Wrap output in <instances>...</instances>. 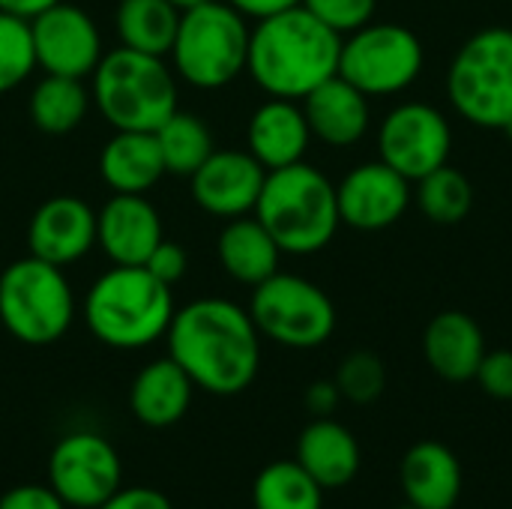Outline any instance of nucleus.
<instances>
[{
	"mask_svg": "<svg viewBox=\"0 0 512 509\" xmlns=\"http://www.w3.org/2000/svg\"><path fill=\"white\" fill-rule=\"evenodd\" d=\"M153 135L162 150L165 174L171 177H192L204 165V159L216 150L210 126L198 114L180 108Z\"/></svg>",
	"mask_w": 512,
	"mask_h": 509,
	"instance_id": "cd10ccee",
	"label": "nucleus"
},
{
	"mask_svg": "<svg viewBox=\"0 0 512 509\" xmlns=\"http://www.w3.org/2000/svg\"><path fill=\"white\" fill-rule=\"evenodd\" d=\"M180 24V9L168 0H120L114 30L123 48L168 57Z\"/></svg>",
	"mask_w": 512,
	"mask_h": 509,
	"instance_id": "a878e982",
	"label": "nucleus"
},
{
	"mask_svg": "<svg viewBox=\"0 0 512 509\" xmlns=\"http://www.w3.org/2000/svg\"><path fill=\"white\" fill-rule=\"evenodd\" d=\"M447 96L471 126L507 132L512 123V27H480L459 45L447 69Z\"/></svg>",
	"mask_w": 512,
	"mask_h": 509,
	"instance_id": "0eeeda50",
	"label": "nucleus"
},
{
	"mask_svg": "<svg viewBox=\"0 0 512 509\" xmlns=\"http://www.w3.org/2000/svg\"><path fill=\"white\" fill-rule=\"evenodd\" d=\"M48 486L66 507L96 509L123 486L120 453L96 432H72L48 456Z\"/></svg>",
	"mask_w": 512,
	"mask_h": 509,
	"instance_id": "f8f14e48",
	"label": "nucleus"
},
{
	"mask_svg": "<svg viewBox=\"0 0 512 509\" xmlns=\"http://www.w3.org/2000/svg\"><path fill=\"white\" fill-rule=\"evenodd\" d=\"M306 408L312 417H333V411L342 402V393L336 387V381H315L306 387Z\"/></svg>",
	"mask_w": 512,
	"mask_h": 509,
	"instance_id": "4c0bfd02",
	"label": "nucleus"
},
{
	"mask_svg": "<svg viewBox=\"0 0 512 509\" xmlns=\"http://www.w3.org/2000/svg\"><path fill=\"white\" fill-rule=\"evenodd\" d=\"M414 183L402 177L387 162H360L336 186V204L342 225L354 231H384L393 228L411 207Z\"/></svg>",
	"mask_w": 512,
	"mask_h": 509,
	"instance_id": "4468645a",
	"label": "nucleus"
},
{
	"mask_svg": "<svg viewBox=\"0 0 512 509\" xmlns=\"http://www.w3.org/2000/svg\"><path fill=\"white\" fill-rule=\"evenodd\" d=\"M249 315L261 339L294 351L321 348L336 333V306L327 291L294 273H273L255 285Z\"/></svg>",
	"mask_w": 512,
	"mask_h": 509,
	"instance_id": "9d476101",
	"label": "nucleus"
},
{
	"mask_svg": "<svg viewBox=\"0 0 512 509\" xmlns=\"http://www.w3.org/2000/svg\"><path fill=\"white\" fill-rule=\"evenodd\" d=\"M318 21H324L339 36H348L369 21H375L378 0H300Z\"/></svg>",
	"mask_w": 512,
	"mask_h": 509,
	"instance_id": "473e14b6",
	"label": "nucleus"
},
{
	"mask_svg": "<svg viewBox=\"0 0 512 509\" xmlns=\"http://www.w3.org/2000/svg\"><path fill=\"white\" fill-rule=\"evenodd\" d=\"M339 51L342 36L297 3L252 27L246 72L267 96L300 102L339 75Z\"/></svg>",
	"mask_w": 512,
	"mask_h": 509,
	"instance_id": "f03ea898",
	"label": "nucleus"
},
{
	"mask_svg": "<svg viewBox=\"0 0 512 509\" xmlns=\"http://www.w3.org/2000/svg\"><path fill=\"white\" fill-rule=\"evenodd\" d=\"M36 69L30 21L0 12V93L24 84Z\"/></svg>",
	"mask_w": 512,
	"mask_h": 509,
	"instance_id": "7c9ffc66",
	"label": "nucleus"
},
{
	"mask_svg": "<svg viewBox=\"0 0 512 509\" xmlns=\"http://www.w3.org/2000/svg\"><path fill=\"white\" fill-rule=\"evenodd\" d=\"M474 381L480 384V390L486 396H492L498 402H512V351L507 348L486 351Z\"/></svg>",
	"mask_w": 512,
	"mask_h": 509,
	"instance_id": "72a5a7b5",
	"label": "nucleus"
},
{
	"mask_svg": "<svg viewBox=\"0 0 512 509\" xmlns=\"http://www.w3.org/2000/svg\"><path fill=\"white\" fill-rule=\"evenodd\" d=\"M414 186H417L414 198L423 216L435 225H459L474 210V183L468 180L465 171H459L450 162L429 171Z\"/></svg>",
	"mask_w": 512,
	"mask_h": 509,
	"instance_id": "c756f323",
	"label": "nucleus"
},
{
	"mask_svg": "<svg viewBox=\"0 0 512 509\" xmlns=\"http://www.w3.org/2000/svg\"><path fill=\"white\" fill-rule=\"evenodd\" d=\"M294 459L324 492L342 489L360 474V444L333 417H315L300 432Z\"/></svg>",
	"mask_w": 512,
	"mask_h": 509,
	"instance_id": "5701e85b",
	"label": "nucleus"
},
{
	"mask_svg": "<svg viewBox=\"0 0 512 509\" xmlns=\"http://www.w3.org/2000/svg\"><path fill=\"white\" fill-rule=\"evenodd\" d=\"M168 3H174V6L183 12V9H192V6H198V3H204V0H168Z\"/></svg>",
	"mask_w": 512,
	"mask_h": 509,
	"instance_id": "a19ab883",
	"label": "nucleus"
},
{
	"mask_svg": "<svg viewBox=\"0 0 512 509\" xmlns=\"http://www.w3.org/2000/svg\"><path fill=\"white\" fill-rule=\"evenodd\" d=\"M225 3H231V6H234L237 12H243L246 18L261 21V18H267V15H276V12H282V9L297 6L300 0H225Z\"/></svg>",
	"mask_w": 512,
	"mask_h": 509,
	"instance_id": "58836bf2",
	"label": "nucleus"
},
{
	"mask_svg": "<svg viewBox=\"0 0 512 509\" xmlns=\"http://www.w3.org/2000/svg\"><path fill=\"white\" fill-rule=\"evenodd\" d=\"M267 168L249 150H213L189 177L195 204L216 219H237L255 213Z\"/></svg>",
	"mask_w": 512,
	"mask_h": 509,
	"instance_id": "2eb2a0df",
	"label": "nucleus"
},
{
	"mask_svg": "<svg viewBox=\"0 0 512 509\" xmlns=\"http://www.w3.org/2000/svg\"><path fill=\"white\" fill-rule=\"evenodd\" d=\"M96 509H174V504L159 489H150V486H129V489H123L120 486L108 501H102Z\"/></svg>",
	"mask_w": 512,
	"mask_h": 509,
	"instance_id": "e433bc0d",
	"label": "nucleus"
},
{
	"mask_svg": "<svg viewBox=\"0 0 512 509\" xmlns=\"http://www.w3.org/2000/svg\"><path fill=\"white\" fill-rule=\"evenodd\" d=\"M30 255L69 267L96 246V213L75 195H54L42 201L27 225Z\"/></svg>",
	"mask_w": 512,
	"mask_h": 509,
	"instance_id": "dca6fc26",
	"label": "nucleus"
},
{
	"mask_svg": "<svg viewBox=\"0 0 512 509\" xmlns=\"http://www.w3.org/2000/svg\"><path fill=\"white\" fill-rule=\"evenodd\" d=\"M252 216L270 231L282 255H315L333 243L342 225L336 183L306 159L267 171Z\"/></svg>",
	"mask_w": 512,
	"mask_h": 509,
	"instance_id": "20e7f679",
	"label": "nucleus"
},
{
	"mask_svg": "<svg viewBox=\"0 0 512 509\" xmlns=\"http://www.w3.org/2000/svg\"><path fill=\"white\" fill-rule=\"evenodd\" d=\"M300 105L309 120L312 138L324 141L327 147H354L369 135V96L348 84L342 75H333L318 84L306 99H300Z\"/></svg>",
	"mask_w": 512,
	"mask_h": 509,
	"instance_id": "6ab92c4d",
	"label": "nucleus"
},
{
	"mask_svg": "<svg viewBox=\"0 0 512 509\" xmlns=\"http://www.w3.org/2000/svg\"><path fill=\"white\" fill-rule=\"evenodd\" d=\"M423 354L441 381L468 384L486 357V336L468 312L447 309L429 321L423 333Z\"/></svg>",
	"mask_w": 512,
	"mask_h": 509,
	"instance_id": "412c9836",
	"label": "nucleus"
},
{
	"mask_svg": "<svg viewBox=\"0 0 512 509\" xmlns=\"http://www.w3.org/2000/svg\"><path fill=\"white\" fill-rule=\"evenodd\" d=\"M159 282H165V285H177L183 276H186V267H189V255H186V249L180 246V243H174V240H165L162 237V243L150 252V258H147V264H144Z\"/></svg>",
	"mask_w": 512,
	"mask_h": 509,
	"instance_id": "f704fd0d",
	"label": "nucleus"
},
{
	"mask_svg": "<svg viewBox=\"0 0 512 509\" xmlns=\"http://www.w3.org/2000/svg\"><path fill=\"white\" fill-rule=\"evenodd\" d=\"M36 66L45 75H66V78H90L99 66L105 48L96 21L72 3H54L42 15L30 21Z\"/></svg>",
	"mask_w": 512,
	"mask_h": 509,
	"instance_id": "ddd939ff",
	"label": "nucleus"
},
{
	"mask_svg": "<svg viewBox=\"0 0 512 509\" xmlns=\"http://www.w3.org/2000/svg\"><path fill=\"white\" fill-rule=\"evenodd\" d=\"M93 99L108 126L156 132L177 111V75L165 57L114 48L93 69Z\"/></svg>",
	"mask_w": 512,
	"mask_h": 509,
	"instance_id": "39448f33",
	"label": "nucleus"
},
{
	"mask_svg": "<svg viewBox=\"0 0 512 509\" xmlns=\"http://www.w3.org/2000/svg\"><path fill=\"white\" fill-rule=\"evenodd\" d=\"M336 387L342 393V399H348L351 405H372L384 396L387 387V369L381 363L378 354L372 351H354L348 354L339 369H336Z\"/></svg>",
	"mask_w": 512,
	"mask_h": 509,
	"instance_id": "2f4dec72",
	"label": "nucleus"
},
{
	"mask_svg": "<svg viewBox=\"0 0 512 509\" xmlns=\"http://www.w3.org/2000/svg\"><path fill=\"white\" fill-rule=\"evenodd\" d=\"M453 126L429 102H402L378 126V159L417 183L450 162Z\"/></svg>",
	"mask_w": 512,
	"mask_h": 509,
	"instance_id": "9b49d317",
	"label": "nucleus"
},
{
	"mask_svg": "<svg viewBox=\"0 0 512 509\" xmlns=\"http://www.w3.org/2000/svg\"><path fill=\"white\" fill-rule=\"evenodd\" d=\"M174 312L171 285L159 282L147 267L120 264L105 270L81 303L90 336L114 351H138L165 339Z\"/></svg>",
	"mask_w": 512,
	"mask_h": 509,
	"instance_id": "7ed1b4c3",
	"label": "nucleus"
},
{
	"mask_svg": "<svg viewBox=\"0 0 512 509\" xmlns=\"http://www.w3.org/2000/svg\"><path fill=\"white\" fill-rule=\"evenodd\" d=\"M90 108V93L81 78L45 75L30 90V120L45 135H69L75 132Z\"/></svg>",
	"mask_w": 512,
	"mask_h": 509,
	"instance_id": "bb28decb",
	"label": "nucleus"
},
{
	"mask_svg": "<svg viewBox=\"0 0 512 509\" xmlns=\"http://www.w3.org/2000/svg\"><path fill=\"white\" fill-rule=\"evenodd\" d=\"M0 509H69L66 501L42 483H24L12 486L6 495H0Z\"/></svg>",
	"mask_w": 512,
	"mask_h": 509,
	"instance_id": "c9c22d12",
	"label": "nucleus"
},
{
	"mask_svg": "<svg viewBox=\"0 0 512 509\" xmlns=\"http://www.w3.org/2000/svg\"><path fill=\"white\" fill-rule=\"evenodd\" d=\"M216 255H219L222 270L234 282L249 285V288L279 273V261H282V249L252 213L228 219V225L219 231Z\"/></svg>",
	"mask_w": 512,
	"mask_h": 509,
	"instance_id": "393cba45",
	"label": "nucleus"
},
{
	"mask_svg": "<svg viewBox=\"0 0 512 509\" xmlns=\"http://www.w3.org/2000/svg\"><path fill=\"white\" fill-rule=\"evenodd\" d=\"M309 144L312 129L300 102L270 96L252 111L246 126V147L267 171L303 162Z\"/></svg>",
	"mask_w": 512,
	"mask_h": 509,
	"instance_id": "a211bd4d",
	"label": "nucleus"
},
{
	"mask_svg": "<svg viewBox=\"0 0 512 509\" xmlns=\"http://www.w3.org/2000/svg\"><path fill=\"white\" fill-rule=\"evenodd\" d=\"M60 0H0V12H9L15 18L33 21L36 15H42L45 9H51Z\"/></svg>",
	"mask_w": 512,
	"mask_h": 509,
	"instance_id": "ea45409f",
	"label": "nucleus"
},
{
	"mask_svg": "<svg viewBox=\"0 0 512 509\" xmlns=\"http://www.w3.org/2000/svg\"><path fill=\"white\" fill-rule=\"evenodd\" d=\"M99 174L111 192H123V195L150 192L165 177V162L156 135L117 129L99 153Z\"/></svg>",
	"mask_w": 512,
	"mask_h": 509,
	"instance_id": "b1692460",
	"label": "nucleus"
},
{
	"mask_svg": "<svg viewBox=\"0 0 512 509\" xmlns=\"http://www.w3.org/2000/svg\"><path fill=\"white\" fill-rule=\"evenodd\" d=\"M165 339L168 357L204 393L237 396L258 378L261 333L249 309L231 300H192L174 312Z\"/></svg>",
	"mask_w": 512,
	"mask_h": 509,
	"instance_id": "f257e3e1",
	"label": "nucleus"
},
{
	"mask_svg": "<svg viewBox=\"0 0 512 509\" xmlns=\"http://www.w3.org/2000/svg\"><path fill=\"white\" fill-rule=\"evenodd\" d=\"M399 509H417V507H414V504H408V501H405V504H402V507H399Z\"/></svg>",
	"mask_w": 512,
	"mask_h": 509,
	"instance_id": "79ce46f5",
	"label": "nucleus"
},
{
	"mask_svg": "<svg viewBox=\"0 0 512 509\" xmlns=\"http://www.w3.org/2000/svg\"><path fill=\"white\" fill-rule=\"evenodd\" d=\"M159 210L144 195L114 192L96 213V246L120 267H144L162 243Z\"/></svg>",
	"mask_w": 512,
	"mask_h": 509,
	"instance_id": "f3484780",
	"label": "nucleus"
},
{
	"mask_svg": "<svg viewBox=\"0 0 512 509\" xmlns=\"http://www.w3.org/2000/svg\"><path fill=\"white\" fill-rule=\"evenodd\" d=\"M249 21L225 0H204L180 12L177 36L168 51L180 81L198 90H222L246 72Z\"/></svg>",
	"mask_w": 512,
	"mask_h": 509,
	"instance_id": "423d86ee",
	"label": "nucleus"
},
{
	"mask_svg": "<svg viewBox=\"0 0 512 509\" xmlns=\"http://www.w3.org/2000/svg\"><path fill=\"white\" fill-rule=\"evenodd\" d=\"M507 132H510V135H512V123H510V126H507Z\"/></svg>",
	"mask_w": 512,
	"mask_h": 509,
	"instance_id": "37998d69",
	"label": "nucleus"
},
{
	"mask_svg": "<svg viewBox=\"0 0 512 509\" xmlns=\"http://www.w3.org/2000/svg\"><path fill=\"white\" fill-rule=\"evenodd\" d=\"M75 321V294L63 267L36 255L18 258L0 273V324L21 345H54Z\"/></svg>",
	"mask_w": 512,
	"mask_h": 509,
	"instance_id": "6e6552de",
	"label": "nucleus"
},
{
	"mask_svg": "<svg viewBox=\"0 0 512 509\" xmlns=\"http://www.w3.org/2000/svg\"><path fill=\"white\" fill-rule=\"evenodd\" d=\"M405 501L417 509H456L465 474L456 453L441 441H417L399 465Z\"/></svg>",
	"mask_w": 512,
	"mask_h": 509,
	"instance_id": "aec40b11",
	"label": "nucleus"
},
{
	"mask_svg": "<svg viewBox=\"0 0 512 509\" xmlns=\"http://www.w3.org/2000/svg\"><path fill=\"white\" fill-rule=\"evenodd\" d=\"M426 66L423 39L393 21H369L366 27L342 36L339 75L369 99L405 93Z\"/></svg>",
	"mask_w": 512,
	"mask_h": 509,
	"instance_id": "1a4fd4ad",
	"label": "nucleus"
},
{
	"mask_svg": "<svg viewBox=\"0 0 512 509\" xmlns=\"http://www.w3.org/2000/svg\"><path fill=\"white\" fill-rule=\"evenodd\" d=\"M192 393H195L192 378L171 357H159L144 369H138L129 387V408L141 426L171 429L186 417L192 405Z\"/></svg>",
	"mask_w": 512,
	"mask_h": 509,
	"instance_id": "4be33fe9",
	"label": "nucleus"
},
{
	"mask_svg": "<svg viewBox=\"0 0 512 509\" xmlns=\"http://www.w3.org/2000/svg\"><path fill=\"white\" fill-rule=\"evenodd\" d=\"M255 509H324V489L303 471L297 459L270 462L252 483Z\"/></svg>",
	"mask_w": 512,
	"mask_h": 509,
	"instance_id": "c85d7f7f",
	"label": "nucleus"
}]
</instances>
